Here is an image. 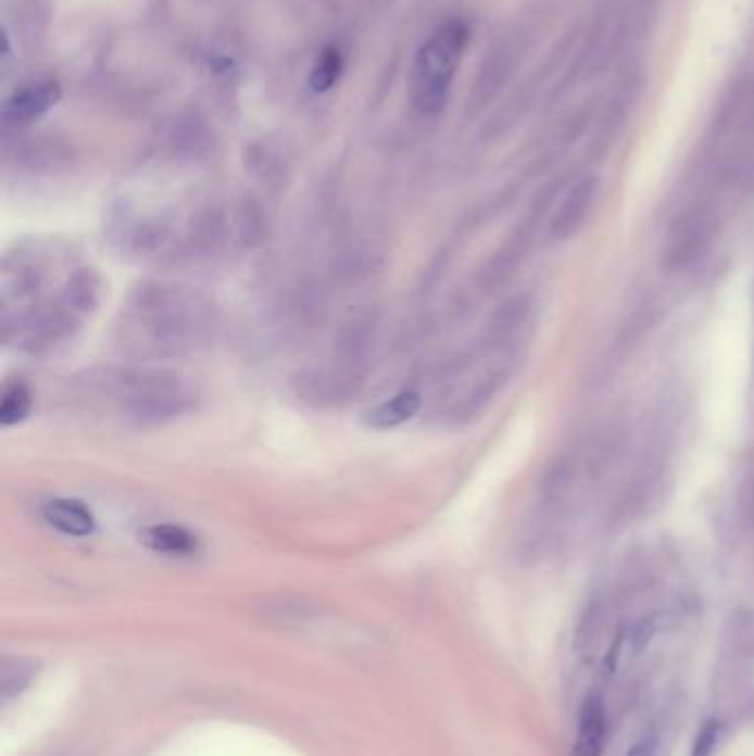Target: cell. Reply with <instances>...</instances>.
<instances>
[{
	"label": "cell",
	"instance_id": "6da1fadb",
	"mask_svg": "<svg viewBox=\"0 0 754 756\" xmlns=\"http://www.w3.org/2000/svg\"><path fill=\"white\" fill-rule=\"evenodd\" d=\"M217 326V307L202 290L147 281L122 303L115 343L127 356L164 361L209 345Z\"/></svg>",
	"mask_w": 754,
	"mask_h": 756
},
{
	"label": "cell",
	"instance_id": "7a4b0ae2",
	"mask_svg": "<svg viewBox=\"0 0 754 756\" xmlns=\"http://www.w3.org/2000/svg\"><path fill=\"white\" fill-rule=\"evenodd\" d=\"M100 294L102 281L93 270L72 268L47 301L3 317V339L29 354L51 352L74 339L80 324L100 303Z\"/></svg>",
	"mask_w": 754,
	"mask_h": 756
},
{
	"label": "cell",
	"instance_id": "3957f363",
	"mask_svg": "<svg viewBox=\"0 0 754 756\" xmlns=\"http://www.w3.org/2000/svg\"><path fill=\"white\" fill-rule=\"evenodd\" d=\"M106 388L124 418L155 427L193 412L198 392L188 378L164 367H129L106 376Z\"/></svg>",
	"mask_w": 754,
	"mask_h": 756
},
{
	"label": "cell",
	"instance_id": "277c9868",
	"mask_svg": "<svg viewBox=\"0 0 754 756\" xmlns=\"http://www.w3.org/2000/svg\"><path fill=\"white\" fill-rule=\"evenodd\" d=\"M469 38L472 32L463 21H450L418 49L410 76V98L418 113L436 115L445 106Z\"/></svg>",
	"mask_w": 754,
	"mask_h": 756
},
{
	"label": "cell",
	"instance_id": "5b68a950",
	"mask_svg": "<svg viewBox=\"0 0 754 756\" xmlns=\"http://www.w3.org/2000/svg\"><path fill=\"white\" fill-rule=\"evenodd\" d=\"M638 14V0H602L582 58L591 72L604 67L628 45L640 25Z\"/></svg>",
	"mask_w": 754,
	"mask_h": 756
},
{
	"label": "cell",
	"instance_id": "8992f818",
	"mask_svg": "<svg viewBox=\"0 0 754 756\" xmlns=\"http://www.w3.org/2000/svg\"><path fill=\"white\" fill-rule=\"evenodd\" d=\"M715 217L708 211H693L670 228L664 245V268L670 273H683L693 268L715 239Z\"/></svg>",
	"mask_w": 754,
	"mask_h": 756
},
{
	"label": "cell",
	"instance_id": "52a82bcc",
	"mask_svg": "<svg viewBox=\"0 0 754 756\" xmlns=\"http://www.w3.org/2000/svg\"><path fill=\"white\" fill-rule=\"evenodd\" d=\"M359 390V374L339 367H307L294 374L292 392L314 410H330L348 403Z\"/></svg>",
	"mask_w": 754,
	"mask_h": 756
},
{
	"label": "cell",
	"instance_id": "ba28073f",
	"mask_svg": "<svg viewBox=\"0 0 754 756\" xmlns=\"http://www.w3.org/2000/svg\"><path fill=\"white\" fill-rule=\"evenodd\" d=\"M531 314H533V301L529 294H518L507 299L491 314L487 330L482 335V350L512 354L516 341L520 339L523 330L531 322Z\"/></svg>",
	"mask_w": 754,
	"mask_h": 756
},
{
	"label": "cell",
	"instance_id": "9c48e42d",
	"mask_svg": "<svg viewBox=\"0 0 754 756\" xmlns=\"http://www.w3.org/2000/svg\"><path fill=\"white\" fill-rule=\"evenodd\" d=\"M598 198V177L589 175L578 179L567 193H564L560 206L555 209L549 222V235L553 241H567L582 230L591 209Z\"/></svg>",
	"mask_w": 754,
	"mask_h": 756
},
{
	"label": "cell",
	"instance_id": "30bf717a",
	"mask_svg": "<svg viewBox=\"0 0 754 756\" xmlns=\"http://www.w3.org/2000/svg\"><path fill=\"white\" fill-rule=\"evenodd\" d=\"M62 98V87L55 80H42L16 91L3 109L5 124H25L45 115Z\"/></svg>",
	"mask_w": 754,
	"mask_h": 756
},
{
	"label": "cell",
	"instance_id": "8fae6325",
	"mask_svg": "<svg viewBox=\"0 0 754 756\" xmlns=\"http://www.w3.org/2000/svg\"><path fill=\"white\" fill-rule=\"evenodd\" d=\"M42 520L70 538L91 536L96 529L93 514L83 502L72 497H51L42 504Z\"/></svg>",
	"mask_w": 754,
	"mask_h": 756
},
{
	"label": "cell",
	"instance_id": "7c38bea8",
	"mask_svg": "<svg viewBox=\"0 0 754 756\" xmlns=\"http://www.w3.org/2000/svg\"><path fill=\"white\" fill-rule=\"evenodd\" d=\"M608 721L604 700L600 695H589L578 723V739L574 745V756H600L606 743Z\"/></svg>",
	"mask_w": 754,
	"mask_h": 756
},
{
	"label": "cell",
	"instance_id": "4fadbf2b",
	"mask_svg": "<svg viewBox=\"0 0 754 756\" xmlns=\"http://www.w3.org/2000/svg\"><path fill=\"white\" fill-rule=\"evenodd\" d=\"M140 540L155 553L173 557H191L200 551V540L193 531L179 525H153L140 533Z\"/></svg>",
	"mask_w": 754,
	"mask_h": 756
},
{
	"label": "cell",
	"instance_id": "5bb4252c",
	"mask_svg": "<svg viewBox=\"0 0 754 756\" xmlns=\"http://www.w3.org/2000/svg\"><path fill=\"white\" fill-rule=\"evenodd\" d=\"M420 405H423L420 394L414 390H405L397 394L394 399L372 407L365 414V423L374 429H392L412 420L420 412Z\"/></svg>",
	"mask_w": 754,
	"mask_h": 756
},
{
	"label": "cell",
	"instance_id": "9a60e30c",
	"mask_svg": "<svg viewBox=\"0 0 754 756\" xmlns=\"http://www.w3.org/2000/svg\"><path fill=\"white\" fill-rule=\"evenodd\" d=\"M341 72H343V55L339 49L335 47H328L322 51V55L317 58V62H314V67L310 72V78H307V85L314 93H326L330 91L339 78H341Z\"/></svg>",
	"mask_w": 754,
	"mask_h": 756
},
{
	"label": "cell",
	"instance_id": "2e32d148",
	"mask_svg": "<svg viewBox=\"0 0 754 756\" xmlns=\"http://www.w3.org/2000/svg\"><path fill=\"white\" fill-rule=\"evenodd\" d=\"M29 410H32L29 388L21 381L5 383L3 394H0V423H3V427H12L25 420Z\"/></svg>",
	"mask_w": 754,
	"mask_h": 756
},
{
	"label": "cell",
	"instance_id": "e0dca14e",
	"mask_svg": "<svg viewBox=\"0 0 754 756\" xmlns=\"http://www.w3.org/2000/svg\"><path fill=\"white\" fill-rule=\"evenodd\" d=\"M0 675H3V679H0L3 681V700L8 702L21 695V692L32 683L36 675V666L27 659H5Z\"/></svg>",
	"mask_w": 754,
	"mask_h": 756
},
{
	"label": "cell",
	"instance_id": "ac0fdd59",
	"mask_svg": "<svg viewBox=\"0 0 754 756\" xmlns=\"http://www.w3.org/2000/svg\"><path fill=\"white\" fill-rule=\"evenodd\" d=\"M721 734H724V726L719 721H706L695 741H693V747H690V754L688 756H713L719 741H721Z\"/></svg>",
	"mask_w": 754,
	"mask_h": 756
},
{
	"label": "cell",
	"instance_id": "d6986e66",
	"mask_svg": "<svg viewBox=\"0 0 754 756\" xmlns=\"http://www.w3.org/2000/svg\"><path fill=\"white\" fill-rule=\"evenodd\" d=\"M659 628H662V619L657 615H649V617H642L636 626L631 633H628V642H631V651L638 655L642 653L651 642L653 638L659 633Z\"/></svg>",
	"mask_w": 754,
	"mask_h": 756
},
{
	"label": "cell",
	"instance_id": "ffe728a7",
	"mask_svg": "<svg viewBox=\"0 0 754 756\" xmlns=\"http://www.w3.org/2000/svg\"><path fill=\"white\" fill-rule=\"evenodd\" d=\"M657 736L655 734H649V736H642L640 741H636L631 747H628L626 756H655L657 754Z\"/></svg>",
	"mask_w": 754,
	"mask_h": 756
},
{
	"label": "cell",
	"instance_id": "44dd1931",
	"mask_svg": "<svg viewBox=\"0 0 754 756\" xmlns=\"http://www.w3.org/2000/svg\"><path fill=\"white\" fill-rule=\"evenodd\" d=\"M747 516H750V522L754 525V491H752V497L747 502Z\"/></svg>",
	"mask_w": 754,
	"mask_h": 756
}]
</instances>
